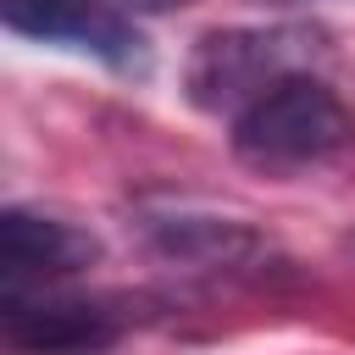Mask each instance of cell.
<instances>
[{
  "mask_svg": "<svg viewBox=\"0 0 355 355\" xmlns=\"http://www.w3.org/2000/svg\"><path fill=\"white\" fill-rule=\"evenodd\" d=\"M227 139L233 155L255 172H300L344 155L355 144V116L316 72H294L272 83L261 100H250L233 116Z\"/></svg>",
  "mask_w": 355,
  "mask_h": 355,
  "instance_id": "cell-1",
  "label": "cell"
},
{
  "mask_svg": "<svg viewBox=\"0 0 355 355\" xmlns=\"http://www.w3.org/2000/svg\"><path fill=\"white\" fill-rule=\"evenodd\" d=\"M94 6H105V11H116V17H161V11H178V6H189V0H94Z\"/></svg>",
  "mask_w": 355,
  "mask_h": 355,
  "instance_id": "cell-7",
  "label": "cell"
},
{
  "mask_svg": "<svg viewBox=\"0 0 355 355\" xmlns=\"http://www.w3.org/2000/svg\"><path fill=\"white\" fill-rule=\"evenodd\" d=\"M316 50H322V39L311 28H294V22H277V28H216V33L194 39L189 67H183V89H189V100L200 111L239 116L272 83H283L294 72H311Z\"/></svg>",
  "mask_w": 355,
  "mask_h": 355,
  "instance_id": "cell-2",
  "label": "cell"
},
{
  "mask_svg": "<svg viewBox=\"0 0 355 355\" xmlns=\"http://www.w3.org/2000/svg\"><path fill=\"white\" fill-rule=\"evenodd\" d=\"M0 333L17 355H105L122 338V316L105 300L50 294V288H6Z\"/></svg>",
  "mask_w": 355,
  "mask_h": 355,
  "instance_id": "cell-3",
  "label": "cell"
},
{
  "mask_svg": "<svg viewBox=\"0 0 355 355\" xmlns=\"http://www.w3.org/2000/svg\"><path fill=\"white\" fill-rule=\"evenodd\" d=\"M94 255H100L94 233H83L61 216H39V211H22V205H11L0 216V277H6V288H44L55 277L83 272Z\"/></svg>",
  "mask_w": 355,
  "mask_h": 355,
  "instance_id": "cell-5",
  "label": "cell"
},
{
  "mask_svg": "<svg viewBox=\"0 0 355 355\" xmlns=\"http://www.w3.org/2000/svg\"><path fill=\"white\" fill-rule=\"evenodd\" d=\"M150 233L161 239V250L189 255V261H239L250 250V233L216 216H155Z\"/></svg>",
  "mask_w": 355,
  "mask_h": 355,
  "instance_id": "cell-6",
  "label": "cell"
},
{
  "mask_svg": "<svg viewBox=\"0 0 355 355\" xmlns=\"http://www.w3.org/2000/svg\"><path fill=\"white\" fill-rule=\"evenodd\" d=\"M0 17L11 33L39 44H72L111 67H144V39L128 17L94 6V0H0Z\"/></svg>",
  "mask_w": 355,
  "mask_h": 355,
  "instance_id": "cell-4",
  "label": "cell"
}]
</instances>
